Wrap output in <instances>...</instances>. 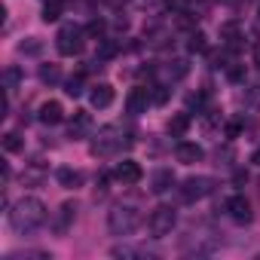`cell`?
<instances>
[{"mask_svg": "<svg viewBox=\"0 0 260 260\" xmlns=\"http://www.w3.org/2000/svg\"><path fill=\"white\" fill-rule=\"evenodd\" d=\"M46 220V205L37 199V196H25V199H19L16 205H13V211H10V226L16 230V233H34L40 223Z\"/></svg>", "mask_w": 260, "mask_h": 260, "instance_id": "obj_1", "label": "cell"}, {"mask_svg": "<svg viewBox=\"0 0 260 260\" xmlns=\"http://www.w3.org/2000/svg\"><path fill=\"white\" fill-rule=\"evenodd\" d=\"M125 144L128 141H125V132L119 125H104V128H98V138L92 141V156H110Z\"/></svg>", "mask_w": 260, "mask_h": 260, "instance_id": "obj_2", "label": "cell"}, {"mask_svg": "<svg viewBox=\"0 0 260 260\" xmlns=\"http://www.w3.org/2000/svg\"><path fill=\"white\" fill-rule=\"evenodd\" d=\"M138 226V211L132 208V205H113L110 211H107V230L113 233V236H128Z\"/></svg>", "mask_w": 260, "mask_h": 260, "instance_id": "obj_3", "label": "cell"}, {"mask_svg": "<svg viewBox=\"0 0 260 260\" xmlns=\"http://www.w3.org/2000/svg\"><path fill=\"white\" fill-rule=\"evenodd\" d=\"M175 223H178V211H175L172 205H159V208H153L150 217H147V230H150L153 239L169 236V233L175 230Z\"/></svg>", "mask_w": 260, "mask_h": 260, "instance_id": "obj_4", "label": "cell"}, {"mask_svg": "<svg viewBox=\"0 0 260 260\" xmlns=\"http://www.w3.org/2000/svg\"><path fill=\"white\" fill-rule=\"evenodd\" d=\"M211 193H214V178H208V175H193L181 184V199L184 202H199Z\"/></svg>", "mask_w": 260, "mask_h": 260, "instance_id": "obj_5", "label": "cell"}, {"mask_svg": "<svg viewBox=\"0 0 260 260\" xmlns=\"http://www.w3.org/2000/svg\"><path fill=\"white\" fill-rule=\"evenodd\" d=\"M55 49L61 55H80L83 52V31L77 25H64L55 37Z\"/></svg>", "mask_w": 260, "mask_h": 260, "instance_id": "obj_6", "label": "cell"}, {"mask_svg": "<svg viewBox=\"0 0 260 260\" xmlns=\"http://www.w3.org/2000/svg\"><path fill=\"white\" fill-rule=\"evenodd\" d=\"M226 214H230V220H233V223H251V217H254L251 202H248L242 193H236V196H230V199H226Z\"/></svg>", "mask_w": 260, "mask_h": 260, "instance_id": "obj_7", "label": "cell"}, {"mask_svg": "<svg viewBox=\"0 0 260 260\" xmlns=\"http://www.w3.org/2000/svg\"><path fill=\"white\" fill-rule=\"evenodd\" d=\"M150 104H153V98H150V89H144V86H135L132 92L125 95V110L132 113V116L144 113V110H147Z\"/></svg>", "mask_w": 260, "mask_h": 260, "instance_id": "obj_8", "label": "cell"}, {"mask_svg": "<svg viewBox=\"0 0 260 260\" xmlns=\"http://www.w3.org/2000/svg\"><path fill=\"white\" fill-rule=\"evenodd\" d=\"M113 175H116V181H122V184H138V181H141V166L132 162V159H122V162L113 169Z\"/></svg>", "mask_w": 260, "mask_h": 260, "instance_id": "obj_9", "label": "cell"}, {"mask_svg": "<svg viewBox=\"0 0 260 260\" xmlns=\"http://www.w3.org/2000/svg\"><path fill=\"white\" fill-rule=\"evenodd\" d=\"M89 101H92V107H110L113 104V86L110 83H98V86H92V92H89Z\"/></svg>", "mask_w": 260, "mask_h": 260, "instance_id": "obj_10", "label": "cell"}, {"mask_svg": "<svg viewBox=\"0 0 260 260\" xmlns=\"http://www.w3.org/2000/svg\"><path fill=\"white\" fill-rule=\"evenodd\" d=\"M175 156H178V162H199L202 159V147L199 144H190V141H181L178 147H175Z\"/></svg>", "mask_w": 260, "mask_h": 260, "instance_id": "obj_11", "label": "cell"}, {"mask_svg": "<svg viewBox=\"0 0 260 260\" xmlns=\"http://www.w3.org/2000/svg\"><path fill=\"white\" fill-rule=\"evenodd\" d=\"M61 119H64V107H61L58 101H46V104L40 107V122L55 125V122H61Z\"/></svg>", "mask_w": 260, "mask_h": 260, "instance_id": "obj_12", "label": "cell"}, {"mask_svg": "<svg viewBox=\"0 0 260 260\" xmlns=\"http://www.w3.org/2000/svg\"><path fill=\"white\" fill-rule=\"evenodd\" d=\"M74 217H77V205H74V202H64V205L58 208V217H55V233H58V236H64Z\"/></svg>", "mask_w": 260, "mask_h": 260, "instance_id": "obj_13", "label": "cell"}, {"mask_svg": "<svg viewBox=\"0 0 260 260\" xmlns=\"http://www.w3.org/2000/svg\"><path fill=\"white\" fill-rule=\"evenodd\" d=\"M153 187V193H166V190H172L175 187V175H172V169H159L156 175H153V181H150Z\"/></svg>", "mask_w": 260, "mask_h": 260, "instance_id": "obj_14", "label": "cell"}, {"mask_svg": "<svg viewBox=\"0 0 260 260\" xmlns=\"http://www.w3.org/2000/svg\"><path fill=\"white\" fill-rule=\"evenodd\" d=\"M220 40L230 43V46H239V40H242V25H239V22H223V25H220Z\"/></svg>", "mask_w": 260, "mask_h": 260, "instance_id": "obj_15", "label": "cell"}, {"mask_svg": "<svg viewBox=\"0 0 260 260\" xmlns=\"http://www.w3.org/2000/svg\"><path fill=\"white\" fill-rule=\"evenodd\" d=\"M55 181H58L61 187L74 190V187H80V184H83V175H80V172H74V169H58V172H55Z\"/></svg>", "mask_w": 260, "mask_h": 260, "instance_id": "obj_16", "label": "cell"}, {"mask_svg": "<svg viewBox=\"0 0 260 260\" xmlns=\"http://www.w3.org/2000/svg\"><path fill=\"white\" fill-rule=\"evenodd\" d=\"M190 128V113H175L172 119H169V132L172 135H184Z\"/></svg>", "mask_w": 260, "mask_h": 260, "instance_id": "obj_17", "label": "cell"}, {"mask_svg": "<svg viewBox=\"0 0 260 260\" xmlns=\"http://www.w3.org/2000/svg\"><path fill=\"white\" fill-rule=\"evenodd\" d=\"M22 77H25V74H22L19 68H7V71H4V89H7V95L19 89V83H22Z\"/></svg>", "mask_w": 260, "mask_h": 260, "instance_id": "obj_18", "label": "cell"}, {"mask_svg": "<svg viewBox=\"0 0 260 260\" xmlns=\"http://www.w3.org/2000/svg\"><path fill=\"white\" fill-rule=\"evenodd\" d=\"M86 128H89V113H86V110H77V113H74V122H71V138L83 135Z\"/></svg>", "mask_w": 260, "mask_h": 260, "instance_id": "obj_19", "label": "cell"}, {"mask_svg": "<svg viewBox=\"0 0 260 260\" xmlns=\"http://www.w3.org/2000/svg\"><path fill=\"white\" fill-rule=\"evenodd\" d=\"M4 150L7 153H22L25 150V138H19L16 132H7L4 135Z\"/></svg>", "mask_w": 260, "mask_h": 260, "instance_id": "obj_20", "label": "cell"}, {"mask_svg": "<svg viewBox=\"0 0 260 260\" xmlns=\"http://www.w3.org/2000/svg\"><path fill=\"white\" fill-rule=\"evenodd\" d=\"M110 254H113V257H144V260H147V257H153V254H147L144 248H128V245H116Z\"/></svg>", "mask_w": 260, "mask_h": 260, "instance_id": "obj_21", "label": "cell"}, {"mask_svg": "<svg viewBox=\"0 0 260 260\" xmlns=\"http://www.w3.org/2000/svg\"><path fill=\"white\" fill-rule=\"evenodd\" d=\"M40 80L43 83H58L61 80V68L58 64H43L40 68Z\"/></svg>", "mask_w": 260, "mask_h": 260, "instance_id": "obj_22", "label": "cell"}, {"mask_svg": "<svg viewBox=\"0 0 260 260\" xmlns=\"http://www.w3.org/2000/svg\"><path fill=\"white\" fill-rule=\"evenodd\" d=\"M40 49H43V43L37 37H28L25 43H19V52L22 55H40Z\"/></svg>", "mask_w": 260, "mask_h": 260, "instance_id": "obj_23", "label": "cell"}, {"mask_svg": "<svg viewBox=\"0 0 260 260\" xmlns=\"http://www.w3.org/2000/svg\"><path fill=\"white\" fill-rule=\"evenodd\" d=\"M187 71H190V68H187V61H184V58H178V61H172V64H169V77H172V80L187 77Z\"/></svg>", "mask_w": 260, "mask_h": 260, "instance_id": "obj_24", "label": "cell"}, {"mask_svg": "<svg viewBox=\"0 0 260 260\" xmlns=\"http://www.w3.org/2000/svg\"><path fill=\"white\" fill-rule=\"evenodd\" d=\"M58 16H61V4H58V0L46 4V10H43V22H58Z\"/></svg>", "mask_w": 260, "mask_h": 260, "instance_id": "obj_25", "label": "cell"}, {"mask_svg": "<svg viewBox=\"0 0 260 260\" xmlns=\"http://www.w3.org/2000/svg\"><path fill=\"white\" fill-rule=\"evenodd\" d=\"M116 49H119V46H116L113 40H101V43H98V58H113Z\"/></svg>", "mask_w": 260, "mask_h": 260, "instance_id": "obj_26", "label": "cell"}, {"mask_svg": "<svg viewBox=\"0 0 260 260\" xmlns=\"http://www.w3.org/2000/svg\"><path fill=\"white\" fill-rule=\"evenodd\" d=\"M49 260V254H43V251H19V254H10L7 260Z\"/></svg>", "mask_w": 260, "mask_h": 260, "instance_id": "obj_27", "label": "cell"}, {"mask_svg": "<svg viewBox=\"0 0 260 260\" xmlns=\"http://www.w3.org/2000/svg\"><path fill=\"white\" fill-rule=\"evenodd\" d=\"M208 49V43H205V34H190V52H205Z\"/></svg>", "mask_w": 260, "mask_h": 260, "instance_id": "obj_28", "label": "cell"}, {"mask_svg": "<svg viewBox=\"0 0 260 260\" xmlns=\"http://www.w3.org/2000/svg\"><path fill=\"white\" fill-rule=\"evenodd\" d=\"M150 98H153V104H166L169 101V86H153Z\"/></svg>", "mask_w": 260, "mask_h": 260, "instance_id": "obj_29", "label": "cell"}, {"mask_svg": "<svg viewBox=\"0 0 260 260\" xmlns=\"http://www.w3.org/2000/svg\"><path fill=\"white\" fill-rule=\"evenodd\" d=\"M71 98H77V95H83V83H80V77H74V80H68V89H64Z\"/></svg>", "mask_w": 260, "mask_h": 260, "instance_id": "obj_30", "label": "cell"}, {"mask_svg": "<svg viewBox=\"0 0 260 260\" xmlns=\"http://www.w3.org/2000/svg\"><path fill=\"white\" fill-rule=\"evenodd\" d=\"M86 34H89V37H101V34H104V22H101V19H95V22H89V28H86Z\"/></svg>", "mask_w": 260, "mask_h": 260, "instance_id": "obj_31", "label": "cell"}, {"mask_svg": "<svg viewBox=\"0 0 260 260\" xmlns=\"http://www.w3.org/2000/svg\"><path fill=\"white\" fill-rule=\"evenodd\" d=\"M166 4H169V7H175V10H181V13H184V10H187V7H190V0H166Z\"/></svg>", "mask_w": 260, "mask_h": 260, "instance_id": "obj_32", "label": "cell"}, {"mask_svg": "<svg viewBox=\"0 0 260 260\" xmlns=\"http://www.w3.org/2000/svg\"><path fill=\"white\" fill-rule=\"evenodd\" d=\"M242 74H245L242 68H230V80H242Z\"/></svg>", "mask_w": 260, "mask_h": 260, "instance_id": "obj_33", "label": "cell"}, {"mask_svg": "<svg viewBox=\"0 0 260 260\" xmlns=\"http://www.w3.org/2000/svg\"><path fill=\"white\" fill-rule=\"evenodd\" d=\"M254 162H257V166H260V147H257V150H254Z\"/></svg>", "mask_w": 260, "mask_h": 260, "instance_id": "obj_34", "label": "cell"}, {"mask_svg": "<svg viewBox=\"0 0 260 260\" xmlns=\"http://www.w3.org/2000/svg\"><path fill=\"white\" fill-rule=\"evenodd\" d=\"M254 58H257V64H260V46H257V52H254Z\"/></svg>", "mask_w": 260, "mask_h": 260, "instance_id": "obj_35", "label": "cell"}]
</instances>
